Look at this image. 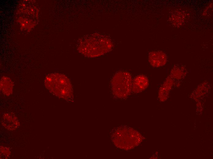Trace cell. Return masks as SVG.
Wrapping results in <instances>:
<instances>
[{"label": "cell", "mask_w": 213, "mask_h": 159, "mask_svg": "<svg viewBox=\"0 0 213 159\" xmlns=\"http://www.w3.org/2000/svg\"><path fill=\"white\" fill-rule=\"evenodd\" d=\"M46 87L56 96L67 100L73 98V90L69 79L64 74L54 73L49 74L44 80Z\"/></svg>", "instance_id": "7a4b0ae2"}, {"label": "cell", "mask_w": 213, "mask_h": 159, "mask_svg": "<svg viewBox=\"0 0 213 159\" xmlns=\"http://www.w3.org/2000/svg\"><path fill=\"white\" fill-rule=\"evenodd\" d=\"M166 54L161 51H153L149 53L148 61L150 65L154 67H159L164 65L166 62Z\"/></svg>", "instance_id": "8992f818"}, {"label": "cell", "mask_w": 213, "mask_h": 159, "mask_svg": "<svg viewBox=\"0 0 213 159\" xmlns=\"http://www.w3.org/2000/svg\"><path fill=\"white\" fill-rule=\"evenodd\" d=\"M13 86V82L9 77L3 76L1 79L0 90L5 95L9 96L12 94Z\"/></svg>", "instance_id": "ba28073f"}, {"label": "cell", "mask_w": 213, "mask_h": 159, "mask_svg": "<svg viewBox=\"0 0 213 159\" xmlns=\"http://www.w3.org/2000/svg\"><path fill=\"white\" fill-rule=\"evenodd\" d=\"M148 82L147 78L144 75L136 76L132 80V91L135 93L143 91L148 87Z\"/></svg>", "instance_id": "52a82bcc"}, {"label": "cell", "mask_w": 213, "mask_h": 159, "mask_svg": "<svg viewBox=\"0 0 213 159\" xmlns=\"http://www.w3.org/2000/svg\"><path fill=\"white\" fill-rule=\"evenodd\" d=\"M142 138L137 131L127 126L116 128L112 135V139L117 147L124 150H131L141 142Z\"/></svg>", "instance_id": "3957f363"}, {"label": "cell", "mask_w": 213, "mask_h": 159, "mask_svg": "<svg viewBox=\"0 0 213 159\" xmlns=\"http://www.w3.org/2000/svg\"><path fill=\"white\" fill-rule=\"evenodd\" d=\"M132 78L131 74L125 71L116 73L111 81V87L114 95L123 99L128 97L132 91Z\"/></svg>", "instance_id": "277c9868"}, {"label": "cell", "mask_w": 213, "mask_h": 159, "mask_svg": "<svg viewBox=\"0 0 213 159\" xmlns=\"http://www.w3.org/2000/svg\"><path fill=\"white\" fill-rule=\"evenodd\" d=\"M113 46L111 39L106 36L98 33L86 35L77 43L78 51L90 58L99 57L111 50Z\"/></svg>", "instance_id": "6da1fadb"}, {"label": "cell", "mask_w": 213, "mask_h": 159, "mask_svg": "<svg viewBox=\"0 0 213 159\" xmlns=\"http://www.w3.org/2000/svg\"><path fill=\"white\" fill-rule=\"evenodd\" d=\"M1 123L5 128L10 131L16 130L20 125L18 118L13 113H4L1 119Z\"/></svg>", "instance_id": "5b68a950"}, {"label": "cell", "mask_w": 213, "mask_h": 159, "mask_svg": "<svg viewBox=\"0 0 213 159\" xmlns=\"http://www.w3.org/2000/svg\"><path fill=\"white\" fill-rule=\"evenodd\" d=\"M11 152L9 148L3 146H0V159L8 158Z\"/></svg>", "instance_id": "9c48e42d"}]
</instances>
